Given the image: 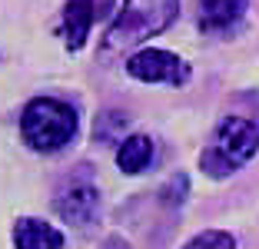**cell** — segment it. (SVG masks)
I'll return each mask as SVG.
<instances>
[{
  "label": "cell",
  "instance_id": "6da1fadb",
  "mask_svg": "<svg viewBox=\"0 0 259 249\" xmlns=\"http://www.w3.org/2000/svg\"><path fill=\"white\" fill-rule=\"evenodd\" d=\"M180 0H123L116 20L110 23L103 40V57L123 53L130 47L143 44L146 37H156L176 20Z\"/></svg>",
  "mask_w": 259,
  "mask_h": 249
},
{
  "label": "cell",
  "instance_id": "7a4b0ae2",
  "mask_svg": "<svg viewBox=\"0 0 259 249\" xmlns=\"http://www.w3.org/2000/svg\"><path fill=\"white\" fill-rule=\"evenodd\" d=\"M23 143L37 153H57L76 136V110L57 97H37L20 116Z\"/></svg>",
  "mask_w": 259,
  "mask_h": 249
},
{
  "label": "cell",
  "instance_id": "3957f363",
  "mask_svg": "<svg viewBox=\"0 0 259 249\" xmlns=\"http://www.w3.org/2000/svg\"><path fill=\"white\" fill-rule=\"evenodd\" d=\"M259 150V123L246 120V116H223L216 127L209 146L199 156V166L213 180L236 173L243 163H249Z\"/></svg>",
  "mask_w": 259,
  "mask_h": 249
},
{
  "label": "cell",
  "instance_id": "277c9868",
  "mask_svg": "<svg viewBox=\"0 0 259 249\" xmlns=\"http://www.w3.org/2000/svg\"><path fill=\"white\" fill-rule=\"evenodd\" d=\"M126 73L143 83H169V87H183L190 80V67L176 53L156 50V47H146V50L133 53L126 60Z\"/></svg>",
  "mask_w": 259,
  "mask_h": 249
},
{
  "label": "cell",
  "instance_id": "5b68a950",
  "mask_svg": "<svg viewBox=\"0 0 259 249\" xmlns=\"http://www.w3.org/2000/svg\"><path fill=\"white\" fill-rule=\"evenodd\" d=\"M57 216L63 223H73V226H90L93 219L100 216V193L90 183H73L67 193L57 196Z\"/></svg>",
  "mask_w": 259,
  "mask_h": 249
},
{
  "label": "cell",
  "instance_id": "8992f818",
  "mask_svg": "<svg viewBox=\"0 0 259 249\" xmlns=\"http://www.w3.org/2000/svg\"><path fill=\"white\" fill-rule=\"evenodd\" d=\"M249 10V0H199L203 33H229Z\"/></svg>",
  "mask_w": 259,
  "mask_h": 249
},
{
  "label": "cell",
  "instance_id": "52a82bcc",
  "mask_svg": "<svg viewBox=\"0 0 259 249\" xmlns=\"http://www.w3.org/2000/svg\"><path fill=\"white\" fill-rule=\"evenodd\" d=\"M14 246L17 249H63V233L44 219H17L14 226Z\"/></svg>",
  "mask_w": 259,
  "mask_h": 249
},
{
  "label": "cell",
  "instance_id": "ba28073f",
  "mask_svg": "<svg viewBox=\"0 0 259 249\" xmlns=\"http://www.w3.org/2000/svg\"><path fill=\"white\" fill-rule=\"evenodd\" d=\"M93 0H67V10H63V33H67V47L70 50H80L90 37L93 27Z\"/></svg>",
  "mask_w": 259,
  "mask_h": 249
},
{
  "label": "cell",
  "instance_id": "9c48e42d",
  "mask_svg": "<svg viewBox=\"0 0 259 249\" xmlns=\"http://www.w3.org/2000/svg\"><path fill=\"white\" fill-rule=\"evenodd\" d=\"M150 163H153V140L150 136L133 133L116 146V166H120L123 173L137 176V173H143Z\"/></svg>",
  "mask_w": 259,
  "mask_h": 249
},
{
  "label": "cell",
  "instance_id": "30bf717a",
  "mask_svg": "<svg viewBox=\"0 0 259 249\" xmlns=\"http://www.w3.org/2000/svg\"><path fill=\"white\" fill-rule=\"evenodd\" d=\"M123 130H126V116L123 113H103L100 123L93 127V136L103 140V143H123V140H126Z\"/></svg>",
  "mask_w": 259,
  "mask_h": 249
},
{
  "label": "cell",
  "instance_id": "8fae6325",
  "mask_svg": "<svg viewBox=\"0 0 259 249\" xmlns=\"http://www.w3.org/2000/svg\"><path fill=\"white\" fill-rule=\"evenodd\" d=\"M183 249H236V239L223 229H206V233L193 236Z\"/></svg>",
  "mask_w": 259,
  "mask_h": 249
}]
</instances>
